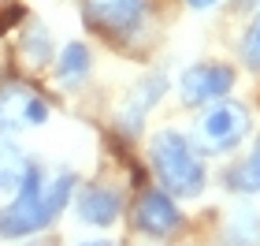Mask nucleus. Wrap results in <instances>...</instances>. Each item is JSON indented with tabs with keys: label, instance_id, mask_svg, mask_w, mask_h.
<instances>
[{
	"label": "nucleus",
	"instance_id": "f257e3e1",
	"mask_svg": "<svg viewBox=\"0 0 260 246\" xmlns=\"http://www.w3.org/2000/svg\"><path fill=\"white\" fill-rule=\"evenodd\" d=\"M75 172H56L49 183L38 164H26L19 179V194L15 202L0 209V235L4 239H22V235H34V231L49 228L56 213L71 202L75 194Z\"/></svg>",
	"mask_w": 260,
	"mask_h": 246
},
{
	"label": "nucleus",
	"instance_id": "f03ea898",
	"mask_svg": "<svg viewBox=\"0 0 260 246\" xmlns=\"http://www.w3.org/2000/svg\"><path fill=\"white\" fill-rule=\"evenodd\" d=\"M149 160L156 168V179L164 183L168 194L193 198L205 190V164L193 153L190 138L179 131H160L149 146Z\"/></svg>",
	"mask_w": 260,
	"mask_h": 246
},
{
	"label": "nucleus",
	"instance_id": "7ed1b4c3",
	"mask_svg": "<svg viewBox=\"0 0 260 246\" xmlns=\"http://www.w3.org/2000/svg\"><path fill=\"white\" fill-rule=\"evenodd\" d=\"M86 22L112 41L134 38L149 22V0H86Z\"/></svg>",
	"mask_w": 260,
	"mask_h": 246
},
{
	"label": "nucleus",
	"instance_id": "20e7f679",
	"mask_svg": "<svg viewBox=\"0 0 260 246\" xmlns=\"http://www.w3.org/2000/svg\"><path fill=\"white\" fill-rule=\"evenodd\" d=\"M249 134V112L234 101H216L197 123V146L208 153H227Z\"/></svg>",
	"mask_w": 260,
	"mask_h": 246
},
{
	"label": "nucleus",
	"instance_id": "39448f33",
	"mask_svg": "<svg viewBox=\"0 0 260 246\" xmlns=\"http://www.w3.org/2000/svg\"><path fill=\"white\" fill-rule=\"evenodd\" d=\"M45 120H49V104H45V97H38V90L22 86V82L0 86V131L41 127Z\"/></svg>",
	"mask_w": 260,
	"mask_h": 246
},
{
	"label": "nucleus",
	"instance_id": "423d86ee",
	"mask_svg": "<svg viewBox=\"0 0 260 246\" xmlns=\"http://www.w3.org/2000/svg\"><path fill=\"white\" fill-rule=\"evenodd\" d=\"M234 86V71L227 64H193L179 78V97L182 104H208L223 101V93Z\"/></svg>",
	"mask_w": 260,
	"mask_h": 246
},
{
	"label": "nucleus",
	"instance_id": "0eeeda50",
	"mask_svg": "<svg viewBox=\"0 0 260 246\" xmlns=\"http://www.w3.org/2000/svg\"><path fill=\"white\" fill-rule=\"evenodd\" d=\"M134 224L145 231V235L164 239V235H171V231L182 224V213L175 209V202H171L168 190H145V194L138 198Z\"/></svg>",
	"mask_w": 260,
	"mask_h": 246
},
{
	"label": "nucleus",
	"instance_id": "6e6552de",
	"mask_svg": "<svg viewBox=\"0 0 260 246\" xmlns=\"http://www.w3.org/2000/svg\"><path fill=\"white\" fill-rule=\"evenodd\" d=\"M164 90H168V75H145L134 90H130V97L123 101V108H119V127H123L126 134H138L141 131L145 112L160 101Z\"/></svg>",
	"mask_w": 260,
	"mask_h": 246
},
{
	"label": "nucleus",
	"instance_id": "1a4fd4ad",
	"mask_svg": "<svg viewBox=\"0 0 260 246\" xmlns=\"http://www.w3.org/2000/svg\"><path fill=\"white\" fill-rule=\"evenodd\" d=\"M119 209H123V198H119V190H112V186H86V190L78 194V220L82 224L108 228V224H115Z\"/></svg>",
	"mask_w": 260,
	"mask_h": 246
},
{
	"label": "nucleus",
	"instance_id": "9d476101",
	"mask_svg": "<svg viewBox=\"0 0 260 246\" xmlns=\"http://www.w3.org/2000/svg\"><path fill=\"white\" fill-rule=\"evenodd\" d=\"M93 71V56L82 41H67L60 56H56V78H60V86H82V82L89 78Z\"/></svg>",
	"mask_w": 260,
	"mask_h": 246
},
{
	"label": "nucleus",
	"instance_id": "9b49d317",
	"mask_svg": "<svg viewBox=\"0 0 260 246\" xmlns=\"http://www.w3.org/2000/svg\"><path fill=\"white\" fill-rule=\"evenodd\" d=\"M227 186H231V190H238V194H256L260 190V134L253 142V153L227 172Z\"/></svg>",
	"mask_w": 260,
	"mask_h": 246
},
{
	"label": "nucleus",
	"instance_id": "f8f14e48",
	"mask_svg": "<svg viewBox=\"0 0 260 246\" xmlns=\"http://www.w3.org/2000/svg\"><path fill=\"white\" fill-rule=\"evenodd\" d=\"M22 56H26V64H34V67L49 64V56H52L49 30H45V26H30L26 34H22Z\"/></svg>",
	"mask_w": 260,
	"mask_h": 246
},
{
	"label": "nucleus",
	"instance_id": "ddd939ff",
	"mask_svg": "<svg viewBox=\"0 0 260 246\" xmlns=\"http://www.w3.org/2000/svg\"><path fill=\"white\" fill-rule=\"evenodd\" d=\"M30 160H22V153L11 142L0 138V186H15L22 179V172H26Z\"/></svg>",
	"mask_w": 260,
	"mask_h": 246
},
{
	"label": "nucleus",
	"instance_id": "4468645a",
	"mask_svg": "<svg viewBox=\"0 0 260 246\" xmlns=\"http://www.w3.org/2000/svg\"><path fill=\"white\" fill-rule=\"evenodd\" d=\"M242 56H245V64H249V67H260V19L245 30V38H242Z\"/></svg>",
	"mask_w": 260,
	"mask_h": 246
},
{
	"label": "nucleus",
	"instance_id": "2eb2a0df",
	"mask_svg": "<svg viewBox=\"0 0 260 246\" xmlns=\"http://www.w3.org/2000/svg\"><path fill=\"white\" fill-rule=\"evenodd\" d=\"M190 8H197V11H205V8H212V4H219V0H186Z\"/></svg>",
	"mask_w": 260,
	"mask_h": 246
},
{
	"label": "nucleus",
	"instance_id": "dca6fc26",
	"mask_svg": "<svg viewBox=\"0 0 260 246\" xmlns=\"http://www.w3.org/2000/svg\"><path fill=\"white\" fill-rule=\"evenodd\" d=\"M234 8H238V11H249V8H260V0H234Z\"/></svg>",
	"mask_w": 260,
	"mask_h": 246
},
{
	"label": "nucleus",
	"instance_id": "f3484780",
	"mask_svg": "<svg viewBox=\"0 0 260 246\" xmlns=\"http://www.w3.org/2000/svg\"><path fill=\"white\" fill-rule=\"evenodd\" d=\"M82 246H115V242H108V239H93V242H82Z\"/></svg>",
	"mask_w": 260,
	"mask_h": 246
}]
</instances>
